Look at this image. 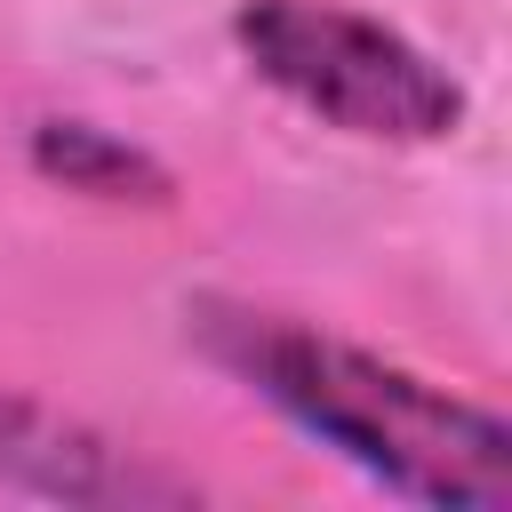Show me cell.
Here are the masks:
<instances>
[{
	"label": "cell",
	"instance_id": "cell-2",
	"mask_svg": "<svg viewBox=\"0 0 512 512\" xmlns=\"http://www.w3.org/2000/svg\"><path fill=\"white\" fill-rule=\"evenodd\" d=\"M232 40L264 88L368 144H440L464 120V88L408 32L344 0H240Z\"/></svg>",
	"mask_w": 512,
	"mask_h": 512
},
{
	"label": "cell",
	"instance_id": "cell-1",
	"mask_svg": "<svg viewBox=\"0 0 512 512\" xmlns=\"http://www.w3.org/2000/svg\"><path fill=\"white\" fill-rule=\"evenodd\" d=\"M192 344L240 376L256 400H272L296 432L360 464L408 504H448V512H496L512 504V424L448 384H424L400 360H376L296 312L240 304V296H200Z\"/></svg>",
	"mask_w": 512,
	"mask_h": 512
},
{
	"label": "cell",
	"instance_id": "cell-4",
	"mask_svg": "<svg viewBox=\"0 0 512 512\" xmlns=\"http://www.w3.org/2000/svg\"><path fill=\"white\" fill-rule=\"evenodd\" d=\"M24 152H32V176H48L80 200H104V208H168L176 200V176L144 144L112 136L96 120H40Z\"/></svg>",
	"mask_w": 512,
	"mask_h": 512
},
{
	"label": "cell",
	"instance_id": "cell-3",
	"mask_svg": "<svg viewBox=\"0 0 512 512\" xmlns=\"http://www.w3.org/2000/svg\"><path fill=\"white\" fill-rule=\"evenodd\" d=\"M0 480L8 488H32V496H56V504H192L200 488L120 440H104L96 424L0 384Z\"/></svg>",
	"mask_w": 512,
	"mask_h": 512
}]
</instances>
